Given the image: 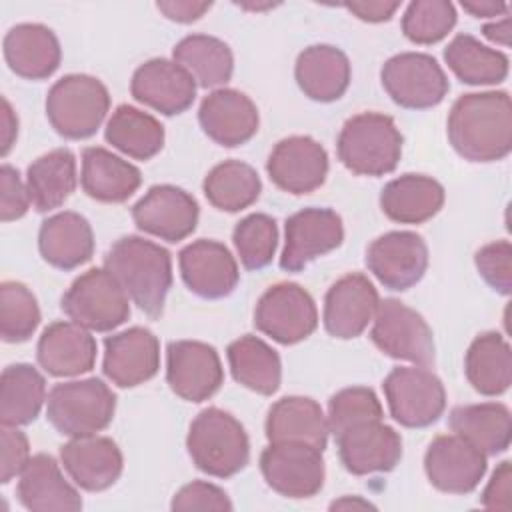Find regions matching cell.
Masks as SVG:
<instances>
[{
  "mask_svg": "<svg viewBox=\"0 0 512 512\" xmlns=\"http://www.w3.org/2000/svg\"><path fill=\"white\" fill-rule=\"evenodd\" d=\"M448 140L470 162L506 158L512 150V102L508 92L460 96L448 114Z\"/></svg>",
  "mask_w": 512,
  "mask_h": 512,
  "instance_id": "6da1fadb",
  "label": "cell"
},
{
  "mask_svg": "<svg viewBox=\"0 0 512 512\" xmlns=\"http://www.w3.org/2000/svg\"><path fill=\"white\" fill-rule=\"evenodd\" d=\"M104 268L144 314L150 318L162 314L172 286V258L166 248L140 236H124L106 252Z\"/></svg>",
  "mask_w": 512,
  "mask_h": 512,
  "instance_id": "7a4b0ae2",
  "label": "cell"
},
{
  "mask_svg": "<svg viewBox=\"0 0 512 512\" xmlns=\"http://www.w3.org/2000/svg\"><path fill=\"white\" fill-rule=\"evenodd\" d=\"M188 454L198 470L214 478H230L244 470L250 442L244 426L220 408H204L190 424Z\"/></svg>",
  "mask_w": 512,
  "mask_h": 512,
  "instance_id": "3957f363",
  "label": "cell"
},
{
  "mask_svg": "<svg viewBox=\"0 0 512 512\" xmlns=\"http://www.w3.org/2000/svg\"><path fill=\"white\" fill-rule=\"evenodd\" d=\"M340 162L358 176H384L402 156V134L394 120L380 112L348 118L336 142Z\"/></svg>",
  "mask_w": 512,
  "mask_h": 512,
  "instance_id": "277c9868",
  "label": "cell"
},
{
  "mask_svg": "<svg viewBox=\"0 0 512 512\" xmlns=\"http://www.w3.org/2000/svg\"><path fill=\"white\" fill-rule=\"evenodd\" d=\"M110 108L106 86L88 74H68L52 84L46 96V116L52 128L68 138L92 136Z\"/></svg>",
  "mask_w": 512,
  "mask_h": 512,
  "instance_id": "5b68a950",
  "label": "cell"
},
{
  "mask_svg": "<svg viewBox=\"0 0 512 512\" xmlns=\"http://www.w3.org/2000/svg\"><path fill=\"white\" fill-rule=\"evenodd\" d=\"M46 418L64 436H92L104 430L116 412V396L100 378L70 380L48 392Z\"/></svg>",
  "mask_w": 512,
  "mask_h": 512,
  "instance_id": "8992f818",
  "label": "cell"
},
{
  "mask_svg": "<svg viewBox=\"0 0 512 512\" xmlns=\"http://www.w3.org/2000/svg\"><path fill=\"white\" fill-rule=\"evenodd\" d=\"M64 314L92 332H110L130 316V296L108 268H90L62 296Z\"/></svg>",
  "mask_w": 512,
  "mask_h": 512,
  "instance_id": "52a82bcc",
  "label": "cell"
},
{
  "mask_svg": "<svg viewBox=\"0 0 512 512\" xmlns=\"http://www.w3.org/2000/svg\"><path fill=\"white\" fill-rule=\"evenodd\" d=\"M372 322L370 338L386 356L424 368L434 364V336L416 310L396 298H386L378 304Z\"/></svg>",
  "mask_w": 512,
  "mask_h": 512,
  "instance_id": "ba28073f",
  "label": "cell"
},
{
  "mask_svg": "<svg viewBox=\"0 0 512 512\" xmlns=\"http://www.w3.org/2000/svg\"><path fill=\"white\" fill-rule=\"evenodd\" d=\"M382 388L392 418L406 428L430 426L446 408L442 380L424 366L394 368Z\"/></svg>",
  "mask_w": 512,
  "mask_h": 512,
  "instance_id": "9c48e42d",
  "label": "cell"
},
{
  "mask_svg": "<svg viewBox=\"0 0 512 512\" xmlns=\"http://www.w3.org/2000/svg\"><path fill=\"white\" fill-rule=\"evenodd\" d=\"M380 80L388 96L408 110L432 108L450 90L442 66L422 52H402L388 58L380 70Z\"/></svg>",
  "mask_w": 512,
  "mask_h": 512,
  "instance_id": "30bf717a",
  "label": "cell"
},
{
  "mask_svg": "<svg viewBox=\"0 0 512 512\" xmlns=\"http://www.w3.org/2000/svg\"><path fill=\"white\" fill-rule=\"evenodd\" d=\"M254 326L280 344L306 340L318 326V310L312 296L294 282L270 286L254 310Z\"/></svg>",
  "mask_w": 512,
  "mask_h": 512,
  "instance_id": "8fae6325",
  "label": "cell"
},
{
  "mask_svg": "<svg viewBox=\"0 0 512 512\" xmlns=\"http://www.w3.org/2000/svg\"><path fill=\"white\" fill-rule=\"evenodd\" d=\"M260 470L266 484L288 498H310L324 486L322 450L298 444H270L260 454Z\"/></svg>",
  "mask_w": 512,
  "mask_h": 512,
  "instance_id": "7c38bea8",
  "label": "cell"
},
{
  "mask_svg": "<svg viewBox=\"0 0 512 512\" xmlns=\"http://www.w3.org/2000/svg\"><path fill=\"white\" fill-rule=\"evenodd\" d=\"M166 380L176 396L188 402H202L214 396L224 370L214 346L198 340H176L166 350Z\"/></svg>",
  "mask_w": 512,
  "mask_h": 512,
  "instance_id": "4fadbf2b",
  "label": "cell"
},
{
  "mask_svg": "<svg viewBox=\"0 0 512 512\" xmlns=\"http://www.w3.org/2000/svg\"><path fill=\"white\" fill-rule=\"evenodd\" d=\"M344 240L342 218L330 208H304L286 220V240L280 266L300 272L312 260L336 250Z\"/></svg>",
  "mask_w": 512,
  "mask_h": 512,
  "instance_id": "5bb4252c",
  "label": "cell"
},
{
  "mask_svg": "<svg viewBox=\"0 0 512 512\" xmlns=\"http://www.w3.org/2000/svg\"><path fill=\"white\" fill-rule=\"evenodd\" d=\"M366 266L386 288L408 290L428 268V246L416 232H386L368 246Z\"/></svg>",
  "mask_w": 512,
  "mask_h": 512,
  "instance_id": "9a60e30c",
  "label": "cell"
},
{
  "mask_svg": "<svg viewBox=\"0 0 512 512\" xmlns=\"http://www.w3.org/2000/svg\"><path fill=\"white\" fill-rule=\"evenodd\" d=\"M198 202L186 190L172 184L152 186L132 208L134 224L166 242L190 236L198 224Z\"/></svg>",
  "mask_w": 512,
  "mask_h": 512,
  "instance_id": "2e32d148",
  "label": "cell"
},
{
  "mask_svg": "<svg viewBox=\"0 0 512 512\" xmlns=\"http://www.w3.org/2000/svg\"><path fill=\"white\" fill-rule=\"evenodd\" d=\"M424 470L434 488L448 494H468L486 474V454L456 434H442L430 442Z\"/></svg>",
  "mask_w": 512,
  "mask_h": 512,
  "instance_id": "e0dca14e",
  "label": "cell"
},
{
  "mask_svg": "<svg viewBox=\"0 0 512 512\" xmlns=\"http://www.w3.org/2000/svg\"><path fill=\"white\" fill-rule=\"evenodd\" d=\"M270 180L284 192L310 194L320 188L328 174V154L310 136H288L268 156Z\"/></svg>",
  "mask_w": 512,
  "mask_h": 512,
  "instance_id": "ac0fdd59",
  "label": "cell"
},
{
  "mask_svg": "<svg viewBox=\"0 0 512 512\" xmlns=\"http://www.w3.org/2000/svg\"><path fill=\"white\" fill-rule=\"evenodd\" d=\"M378 304V292L368 276L358 272L346 274L326 292L324 328L334 338H356L372 322Z\"/></svg>",
  "mask_w": 512,
  "mask_h": 512,
  "instance_id": "d6986e66",
  "label": "cell"
},
{
  "mask_svg": "<svg viewBox=\"0 0 512 512\" xmlns=\"http://www.w3.org/2000/svg\"><path fill=\"white\" fill-rule=\"evenodd\" d=\"M178 264L188 290L208 300L232 294L240 278L234 256L216 240L202 238L184 246L178 256Z\"/></svg>",
  "mask_w": 512,
  "mask_h": 512,
  "instance_id": "ffe728a7",
  "label": "cell"
},
{
  "mask_svg": "<svg viewBox=\"0 0 512 512\" xmlns=\"http://www.w3.org/2000/svg\"><path fill=\"white\" fill-rule=\"evenodd\" d=\"M160 368L158 338L142 326H132L104 340L102 370L106 378L120 386L132 388L152 376Z\"/></svg>",
  "mask_w": 512,
  "mask_h": 512,
  "instance_id": "44dd1931",
  "label": "cell"
},
{
  "mask_svg": "<svg viewBox=\"0 0 512 512\" xmlns=\"http://www.w3.org/2000/svg\"><path fill=\"white\" fill-rule=\"evenodd\" d=\"M334 438L344 468L356 476L388 472L402 458L400 434L382 420L348 428Z\"/></svg>",
  "mask_w": 512,
  "mask_h": 512,
  "instance_id": "7402d4cb",
  "label": "cell"
},
{
  "mask_svg": "<svg viewBox=\"0 0 512 512\" xmlns=\"http://www.w3.org/2000/svg\"><path fill=\"white\" fill-rule=\"evenodd\" d=\"M132 96L164 116L182 114L196 96L194 78L174 60L152 58L136 68L130 82Z\"/></svg>",
  "mask_w": 512,
  "mask_h": 512,
  "instance_id": "603a6c76",
  "label": "cell"
},
{
  "mask_svg": "<svg viewBox=\"0 0 512 512\" xmlns=\"http://www.w3.org/2000/svg\"><path fill=\"white\" fill-rule=\"evenodd\" d=\"M198 120L206 136L226 148L246 144L260 124L256 104L234 88L212 90L200 104Z\"/></svg>",
  "mask_w": 512,
  "mask_h": 512,
  "instance_id": "cb8c5ba5",
  "label": "cell"
},
{
  "mask_svg": "<svg viewBox=\"0 0 512 512\" xmlns=\"http://www.w3.org/2000/svg\"><path fill=\"white\" fill-rule=\"evenodd\" d=\"M60 460L76 486L88 492L110 488L122 474V452L112 438L78 436L60 448Z\"/></svg>",
  "mask_w": 512,
  "mask_h": 512,
  "instance_id": "d4e9b609",
  "label": "cell"
},
{
  "mask_svg": "<svg viewBox=\"0 0 512 512\" xmlns=\"http://www.w3.org/2000/svg\"><path fill=\"white\" fill-rule=\"evenodd\" d=\"M16 496L32 512H76L82 508L78 490L64 478L60 464L48 454L30 456L20 472Z\"/></svg>",
  "mask_w": 512,
  "mask_h": 512,
  "instance_id": "484cf974",
  "label": "cell"
},
{
  "mask_svg": "<svg viewBox=\"0 0 512 512\" xmlns=\"http://www.w3.org/2000/svg\"><path fill=\"white\" fill-rule=\"evenodd\" d=\"M36 356L50 376H78L94 368L96 340L74 322H52L38 340Z\"/></svg>",
  "mask_w": 512,
  "mask_h": 512,
  "instance_id": "4316f807",
  "label": "cell"
},
{
  "mask_svg": "<svg viewBox=\"0 0 512 512\" xmlns=\"http://www.w3.org/2000/svg\"><path fill=\"white\" fill-rule=\"evenodd\" d=\"M4 58L16 76L44 80L58 70L62 50L48 26L16 24L4 36Z\"/></svg>",
  "mask_w": 512,
  "mask_h": 512,
  "instance_id": "83f0119b",
  "label": "cell"
},
{
  "mask_svg": "<svg viewBox=\"0 0 512 512\" xmlns=\"http://www.w3.org/2000/svg\"><path fill=\"white\" fill-rule=\"evenodd\" d=\"M328 432V420L320 404L308 396H284L270 406L266 416L270 444L298 442L324 450Z\"/></svg>",
  "mask_w": 512,
  "mask_h": 512,
  "instance_id": "f1b7e54d",
  "label": "cell"
},
{
  "mask_svg": "<svg viewBox=\"0 0 512 512\" xmlns=\"http://www.w3.org/2000/svg\"><path fill=\"white\" fill-rule=\"evenodd\" d=\"M42 258L60 270H72L88 262L94 254V234L78 212H58L42 222L38 232Z\"/></svg>",
  "mask_w": 512,
  "mask_h": 512,
  "instance_id": "f546056e",
  "label": "cell"
},
{
  "mask_svg": "<svg viewBox=\"0 0 512 512\" xmlns=\"http://www.w3.org/2000/svg\"><path fill=\"white\" fill-rule=\"evenodd\" d=\"M294 74L300 90L308 98L334 102L348 90L350 60L336 46L314 44L298 54Z\"/></svg>",
  "mask_w": 512,
  "mask_h": 512,
  "instance_id": "4dcf8cb0",
  "label": "cell"
},
{
  "mask_svg": "<svg viewBox=\"0 0 512 512\" xmlns=\"http://www.w3.org/2000/svg\"><path fill=\"white\" fill-rule=\"evenodd\" d=\"M442 204V184L424 174H402L380 192L382 212L400 224H422L436 216Z\"/></svg>",
  "mask_w": 512,
  "mask_h": 512,
  "instance_id": "1f68e13d",
  "label": "cell"
},
{
  "mask_svg": "<svg viewBox=\"0 0 512 512\" xmlns=\"http://www.w3.org/2000/svg\"><path fill=\"white\" fill-rule=\"evenodd\" d=\"M84 192L98 202H124L140 186V170L112 154L106 148L90 146L82 152V176Z\"/></svg>",
  "mask_w": 512,
  "mask_h": 512,
  "instance_id": "d6a6232c",
  "label": "cell"
},
{
  "mask_svg": "<svg viewBox=\"0 0 512 512\" xmlns=\"http://www.w3.org/2000/svg\"><path fill=\"white\" fill-rule=\"evenodd\" d=\"M448 426L486 456L500 454L510 446V410L500 402L456 406L448 416Z\"/></svg>",
  "mask_w": 512,
  "mask_h": 512,
  "instance_id": "836d02e7",
  "label": "cell"
},
{
  "mask_svg": "<svg viewBox=\"0 0 512 512\" xmlns=\"http://www.w3.org/2000/svg\"><path fill=\"white\" fill-rule=\"evenodd\" d=\"M464 372L472 388L484 396H500L512 384V352L498 332H484L472 340L464 358Z\"/></svg>",
  "mask_w": 512,
  "mask_h": 512,
  "instance_id": "e575fe53",
  "label": "cell"
},
{
  "mask_svg": "<svg viewBox=\"0 0 512 512\" xmlns=\"http://www.w3.org/2000/svg\"><path fill=\"white\" fill-rule=\"evenodd\" d=\"M76 188V158L68 148H56L36 158L26 172L30 204L38 212L62 206Z\"/></svg>",
  "mask_w": 512,
  "mask_h": 512,
  "instance_id": "d590c367",
  "label": "cell"
},
{
  "mask_svg": "<svg viewBox=\"0 0 512 512\" xmlns=\"http://www.w3.org/2000/svg\"><path fill=\"white\" fill-rule=\"evenodd\" d=\"M226 352L232 376L238 384L262 396H270L280 388V356L264 340L246 334L234 340Z\"/></svg>",
  "mask_w": 512,
  "mask_h": 512,
  "instance_id": "8d00e7d4",
  "label": "cell"
},
{
  "mask_svg": "<svg viewBox=\"0 0 512 512\" xmlns=\"http://www.w3.org/2000/svg\"><path fill=\"white\" fill-rule=\"evenodd\" d=\"M174 62L180 64L198 86L216 88L234 72V56L226 42L208 34H190L174 46Z\"/></svg>",
  "mask_w": 512,
  "mask_h": 512,
  "instance_id": "74e56055",
  "label": "cell"
},
{
  "mask_svg": "<svg viewBox=\"0 0 512 512\" xmlns=\"http://www.w3.org/2000/svg\"><path fill=\"white\" fill-rule=\"evenodd\" d=\"M46 400L44 376L30 364H10L0 380V422L24 426L36 420Z\"/></svg>",
  "mask_w": 512,
  "mask_h": 512,
  "instance_id": "f35d334b",
  "label": "cell"
},
{
  "mask_svg": "<svg viewBox=\"0 0 512 512\" xmlns=\"http://www.w3.org/2000/svg\"><path fill=\"white\" fill-rule=\"evenodd\" d=\"M108 144L136 160H150L164 146V126L148 112L134 106H118L106 122Z\"/></svg>",
  "mask_w": 512,
  "mask_h": 512,
  "instance_id": "ab89813d",
  "label": "cell"
},
{
  "mask_svg": "<svg viewBox=\"0 0 512 512\" xmlns=\"http://www.w3.org/2000/svg\"><path fill=\"white\" fill-rule=\"evenodd\" d=\"M444 60L464 84H498L508 76V56L470 34L454 36L444 50Z\"/></svg>",
  "mask_w": 512,
  "mask_h": 512,
  "instance_id": "60d3db41",
  "label": "cell"
},
{
  "mask_svg": "<svg viewBox=\"0 0 512 512\" xmlns=\"http://www.w3.org/2000/svg\"><path fill=\"white\" fill-rule=\"evenodd\" d=\"M204 196L224 212H238L254 204L262 192L260 176L252 166L240 160L216 164L204 178Z\"/></svg>",
  "mask_w": 512,
  "mask_h": 512,
  "instance_id": "b9f144b4",
  "label": "cell"
},
{
  "mask_svg": "<svg viewBox=\"0 0 512 512\" xmlns=\"http://www.w3.org/2000/svg\"><path fill=\"white\" fill-rule=\"evenodd\" d=\"M40 324L36 296L22 282L0 286V336L4 342H26Z\"/></svg>",
  "mask_w": 512,
  "mask_h": 512,
  "instance_id": "7bdbcfd3",
  "label": "cell"
},
{
  "mask_svg": "<svg viewBox=\"0 0 512 512\" xmlns=\"http://www.w3.org/2000/svg\"><path fill=\"white\" fill-rule=\"evenodd\" d=\"M232 240L244 268L260 270L272 262L278 246L276 220L260 212L250 214L236 224Z\"/></svg>",
  "mask_w": 512,
  "mask_h": 512,
  "instance_id": "ee69618b",
  "label": "cell"
},
{
  "mask_svg": "<svg viewBox=\"0 0 512 512\" xmlns=\"http://www.w3.org/2000/svg\"><path fill=\"white\" fill-rule=\"evenodd\" d=\"M456 24V8L446 0L410 2L402 16V32L414 44L440 42Z\"/></svg>",
  "mask_w": 512,
  "mask_h": 512,
  "instance_id": "f6af8a7d",
  "label": "cell"
},
{
  "mask_svg": "<svg viewBox=\"0 0 512 512\" xmlns=\"http://www.w3.org/2000/svg\"><path fill=\"white\" fill-rule=\"evenodd\" d=\"M382 404L372 388L352 386L336 392L328 402V430L338 436L340 432L382 420Z\"/></svg>",
  "mask_w": 512,
  "mask_h": 512,
  "instance_id": "bcb514c9",
  "label": "cell"
},
{
  "mask_svg": "<svg viewBox=\"0 0 512 512\" xmlns=\"http://www.w3.org/2000/svg\"><path fill=\"white\" fill-rule=\"evenodd\" d=\"M474 262L492 290L504 296L512 292V244L508 240H496L482 246L476 252Z\"/></svg>",
  "mask_w": 512,
  "mask_h": 512,
  "instance_id": "7dc6e473",
  "label": "cell"
},
{
  "mask_svg": "<svg viewBox=\"0 0 512 512\" xmlns=\"http://www.w3.org/2000/svg\"><path fill=\"white\" fill-rule=\"evenodd\" d=\"M172 510H232L228 494L216 484L196 480L182 486L170 504Z\"/></svg>",
  "mask_w": 512,
  "mask_h": 512,
  "instance_id": "c3c4849f",
  "label": "cell"
},
{
  "mask_svg": "<svg viewBox=\"0 0 512 512\" xmlns=\"http://www.w3.org/2000/svg\"><path fill=\"white\" fill-rule=\"evenodd\" d=\"M0 482L8 484L14 476H20L24 466L30 460V446L24 432L18 430V426L2 424L0 428Z\"/></svg>",
  "mask_w": 512,
  "mask_h": 512,
  "instance_id": "681fc988",
  "label": "cell"
},
{
  "mask_svg": "<svg viewBox=\"0 0 512 512\" xmlns=\"http://www.w3.org/2000/svg\"><path fill=\"white\" fill-rule=\"evenodd\" d=\"M30 196L20 174L10 164L0 168V218L2 222L18 220L28 212Z\"/></svg>",
  "mask_w": 512,
  "mask_h": 512,
  "instance_id": "f907efd6",
  "label": "cell"
},
{
  "mask_svg": "<svg viewBox=\"0 0 512 512\" xmlns=\"http://www.w3.org/2000/svg\"><path fill=\"white\" fill-rule=\"evenodd\" d=\"M510 492H512V470L510 462L504 460L494 470L488 486L482 492V506L490 510H508L510 508Z\"/></svg>",
  "mask_w": 512,
  "mask_h": 512,
  "instance_id": "816d5d0a",
  "label": "cell"
},
{
  "mask_svg": "<svg viewBox=\"0 0 512 512\" xmlns=\"http://www.w3.org/2000/svg\"><path fill=\"white\" fill-rule=\"evenodd\" d=\"M156 8L174 22L190 24L202 18L210 8L212 2H192V0H170V2H158Z\"/></svg>",
  "mask_w": 512,
  "mask_h": 512,
  "instance_id": "f5cc1de1",
  "label": "cell"
},
{
  "mask_svg": "<svg viewBox=\"0 0 512 512\" xmlns=\"http://www.w3.org/2000/svg\"><path fill=\"white\" fill-rule=\"evenodd\" d=\"M400 8V2H350L346 10H350L356 18L364 22H386Z\"/></svg>",
  "mask_w": 512,
  "mask_h": 512,
  "instance_id": "db71d44e",
  "label": "cell"
},
{
  "mask_svg": "<svg viewBox=\"0 0 512 512\" xmlns=\"http://www.w3.org/2000/svg\"><path fill=\"white\" fill-rule=\"evenodd\" d=\"M18 136V118L6 98H2V156H8Z\"/></svg>",
  "mask_w": 512,
  "mask_h": 512,
  "instance_id": "11a10c76",
  "label": "cell"
},
{
  "mask_svg": "<svg viewBox=\"0 0 512 512\" xmlns=\"http://www.w3.org/2000/svg\"><path fill=\"white\" fill-rule=\"evenodd\" d=\"M462 8L476 18H492V16H506L508 4L494 2V0H476V2H462Z\"/></svg>",
  "mask_w": 512,
  "mask_h": 512,
  "instance_id": "9f6ffc18",
  "label": "cell"
},
{
  "mask_svg": "<svg viewBox=\"0 0 512 512\" xmlns=\"http://www.w3.org/2000/svg\"><path fill=\"white\" fill-rule=\"evenodd\" d=\"M484 36L488 40H492L494 44H502V46H508L510 44V18L504 16L502 20L498 22H490L482 28Z\"/></svg>",
  "mask_w": 512,
  "mask_h": 512,
  "instance_id": "6f0895ef",
  "label": "cell"
},
{
  "mask_svg": "<svg viewBox=\"0 0 512 512\" xmlns=\"http://www.w3.org/2000/svg\"><path fill=\"white\" fill-rule=\"evenodd\" d=\"M330 508L332 510H336V508H374L370 502H366V500H360V498H350V496H346V498H342V500H336V502H332L330 504Z\"/></svg>",
  "mask_w": 512,
  "mask_h": 512,
  "instance_id": "680465c9",
  "label": "cell"
}]
</instances>
